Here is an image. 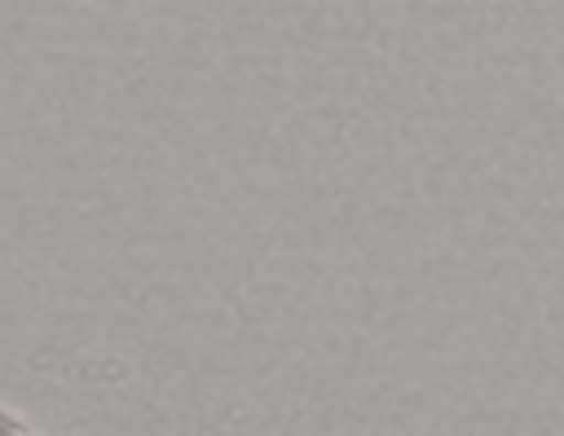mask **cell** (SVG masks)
I'll return each mask as SVG.
<instances>
[]
</instances>
